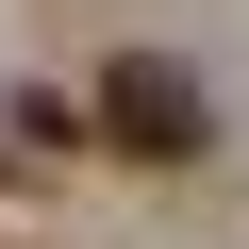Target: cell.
<instances>
[{
    "instance_id": "obj_1",
    "label": "cell",
    "mask_w": 249,
    "mask_h": 249,
    "mask_svg": "<svg viewBox=\"0 0 249 249\" xmlns=\"http://www.w3.org/2000/svg\"><path fill=\"white\" fill-rule=\"evenodd\" d=\"M100 133L133 150V166H183V150L216 133V116H199V83H183L166 50H116V83H100Z\"/></svg>"
}]
</instances>
